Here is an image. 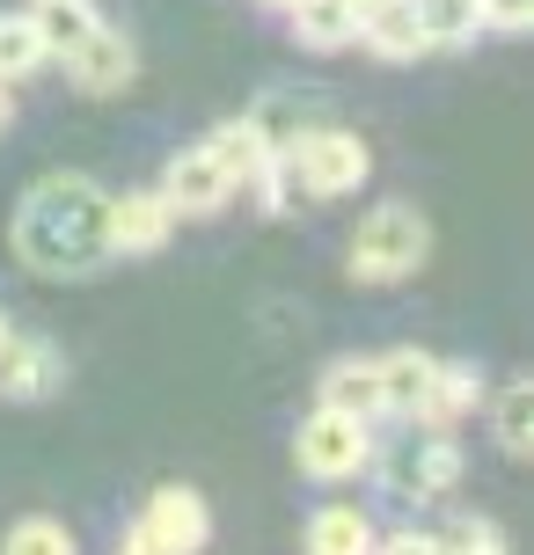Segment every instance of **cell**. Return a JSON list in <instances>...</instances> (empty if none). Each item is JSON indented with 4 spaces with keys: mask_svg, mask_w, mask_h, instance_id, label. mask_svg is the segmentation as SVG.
I'll return each mask as SVG.
<instances>
[{
    "mask_svg": "<svg viewBox=\"0 0 534 555\" xmlns=\"http://www.w3.org/2000/svg\"><path fill=\"white\" fill-rule=\"evenodd\" d=\"M29 23H37V37H44L52 59H59L66 44H81L88 29H96V8H88V0H29Z\"/></svg>",
    "mask_w": 534,
    "mask_h": 555,
    "instance_id": "cell-21",
    "label": "cell"
},
{
    "mask_svg": "<svg viewBox=\"0 0 534 555\" xmlns=\"http://www.w3.org/2000/svg\"><path fill=\"white\" fill-rule=\"evenodd\" d=\"M264 8H293V0H264Z\"/></svg>",
    "mask_w": 534,
    "mask_h": 555,
    "instance_id": "cell-27",
    "label": "cell"
},
{
    "mask_svg": "<svg viewBox=\"0 0 534 555\" xmlns=\"http://www.w3.org/2000/svg\"><path fill=\"white\" fill-rule=\"evenodd\" d=\"M8 125H15V88L0 81V139H8Z\"/></svg>",
    "mask_w": 534,
    "mask_h": 555,
    "instance_id": "cell-25",
    "label": "cell"
},
{
    "mask_svg": "<svg viewBox=\"0 0 534 555\" xmlns=\"http://www.w3.org/2000/svg\"><path fill=\"white\" fill-rule=\"evenodd\" d=\"M373 365H381V410H389V416H410L424 402V388H432V365H440V359H432V351H418V344H403V351H381Z\"/></svg>",
    "mask_w": 534,
    "mask_h": 555,
    "instance_id": "cell-15",
    "label": "cell"
},
{
    "mask_svg": "<svg viewBox=\"0 0 534 555\" xmlns=\"http://www.w3.org/2000/svg\"><path fill=\"white\" fill-rule=\"evenodd\" d=\"M0 555H81V541H74V527H66V519L29 512V519H15V527L0 533Z\"/></svg>",
    "mask_w": 534,
    "mask_h": 555,
    "instance_id": "cell-20",
    "label": "cell"
},
{
    "mask_svg": "<svg viewBox=\"0 0 534 555\" xmlns=\"http://www.w3.org/2000/svg\"><path fill=\"white\" fill-rule=\"evenodd\" d=\"M279 168H285V183H301V197L330 205V197H352L373 176V146L359 132H344V125H293L279 146Z\"/></svg>",
    "mask_w": 534,
    "mask_h": 555,
    "instance_id": "cell-2",
    "label": "cell"
},
{
    "mask_svg": "<svg viewBox=\"0 0 534 555\" xmlns=\"http://www.w3.org/2000/svg\"><path fill=\"white\" fill-rule=\"evenodd\" d=\"M0 336H8V322H0Z\"/></svg>",
    "mask_w": 534,
    "mask_h": 555,
    "instance_id": "cell-28",
    "label": "cell"
},
{
    "mask_svg": "<svg viewBox=\"0 0 534 555\" xmlns=\"http://www.w3.org/2000/svg\"><path fill=\"white\" fill-rule=\"evenodd\" d=\"M424 256H432V220H424L418 205H373L359 227H352V242H344V271L359 278V285H395V278L424 271Z\"/></svg>",
    "mask_w": 534,
    "mask_h": 555,
    "instance_id": "cell-3",
    "label": "cell"
},
{
    "mask_svg": "<svg viewBox=\"0 0 534 555\" xmlns=\"http://www.w3.org/2000/svg\"><path fill=\"white\" fill-rule=\"evenodd\" d=\"M440 541H447V555H512L506 548V527H498V519H461V527L454 533H440Z\"/></svg>",
    "mask_w": 534,
    "mask_h": 555,
    "instance_id": "cell-22",
    "label": "cell"
},
{
    "mask_svg": "<svg viewBox=\"0 0 534 555\" xmlns=\"http://www.w3.org/2000/svg\"><path fill=\"white\" fill-rule=\"evenodd\" d=\"M103 205L111 197L96 191L88 176H37L8 220V249L15 263L37 278H88L111 263V242H103Z\"/></svg>",
    "mask_w": 534,
    "mask_h": 555,
    "instance_id": "cell-1",
    "label": "cell"
},
{
    "mask_svg": "<svg viewBox=\"0 0 534 555\" xmlns=\"http://www.w3.org/2000/svg\"><path fill=\"white\" fill-rule=\"evenodd\" d=\"M315 402L322 410H344V416H359V424H381V365L373 359H338V365H322V380H315Z\"/></svg>",
    "mask_w": 534,
    "mask_h": 555,
    "instance_id": "cell-11",
    "label": "cell"
},
{
    "mask_svg": "<svg viewBox=\"0 0 534 555\" xmlns=\"http://www.w3.org/2000/svg\"><path fill=\"white\" fill-rule=\"evenodd\" d=\"M308 555H373V519L359 504H322L308 519Z\"/></svg>",
    "mask_w": 534,
    "mask_h": 555,
    "instance_id": "cell-16",
    "label": "cell"
},
{
    "mask_svg": "<svg viewBox=\"0 0 534 555\" xmlns=\"http://www.w3.org/2000/svg\"><path fill=\"white\" fill-rule=\"evenodd\" d=\"M213 541V504L191 482H162L132 512V527L117 533V555H198Z\"/></svg>",
    "mask_w": 534,
    "mask_h": 555,
    "instance_id": "cell-4",
    "label": "cell"
},
{
    "mask_svg": "<svg viewBox=\"0 0 534 555\" xmlns=\"http://www.w3.org/2000/svg\"><path fill=\"white\" fill-rule=\"evenodd\" d=\"M285 23H293V37H301L308 52H344V44H359V8H352V0H293Z\"/></svg>",
    "mask_w": 534,
    "mask_h": 555,
    "instance_id": "cell-14",
    "label": "cell"
},
{
    "mask_svg": "<svg viewBox=\"0 0 534 555\" xmlns=\"http://www.w3.org/2000/svg\"><path fill=\"white\" fill-rule=\"evenodd\" d=\"M59 388H66V359H59L52 336H23V330L0 336V395L8 402H44Z\"/></svg>",
    "mask_w": 534,
    "mask_h": 555,
    "instance_id": "cell-9",
    "label": "cell"
},
{
    "mask_svg": "<svg viewBox=\"0 0 534 555\" xmlns=\"http://www.w3.org/2000/svg\"><path fill=\"white\" fill-rule=\"evenodd\" d=\"M293 461H301V475H315V482H352V475L373 468V424L315 402V416L293 431Z\"/></svg>",
    "mask_w": 534,
    "mask_h": 555,
    "instance_id": "cell-5",
    "label": "cell"
},
{
    "mask_svg": "<svg viewBox=\"0 0 534 555\" xmlns=\"http://www.w3.org/2000/svg\"><path fill=\"white\" fill-rule=\"evenodd\" d=\"M476 23L498 29V37H520L534 23V0H476Z\"/></svg>",
    "mask_w": 534,
    "mask_h": 555,
    "instance_id": "cell-23",
    "label": "cell"
},
{
    "mask_svg": "<svg viewBox=\"0 0 534 555\" xmlns=\"http://www.w3.org/2000/svg\"><path fill=\"white\" fill-rule=\"evenodd\" d=\"M410 15H418L424 52H454V44L483 37V23H476V0H410Z\"/></svg>",
    "mask_w": 534,
    "mask_h": 555,
    "instance_id": "cell-19",
    "label": "cell"
},
{
    "mask_svg": "<svg viewBox=\"0 0 534 555\" xmlns=\"http://www.w3.org/2000/svg\"><path fill=\"white\" fill-rule=\"evenodd\" d=\"M483 410H491V439H498V453L527 461V446H534V388L527 380H506Z\"/></svg>",
    "mask_w": 534,
    "mask_h": 555,
    "instance_id": "cell-18",
    "label": "cell"
},
{
    "mask_svg": "<svg viewBox=\"0 0 534 555\" xmlns=\"http://www.w3.org/2000/svg\"><path fill=\"white\" fill-rule=\"evenodd\" d=\"M469 410H483V373L476 365H432V388H424V402L410 416H418V424H432V431H447L454 416H469Z\"/></svg>",
    "mask_w": 534,
    "mask_h": 555,
    "instance_id": "cell-13",
    "label": "cell"
},
{
    "mask_svg": "<svg viewBox=\"0 0 534 555\" xmlns=\"http://www.w3.org/2000/svg\"><path fill=\"white\" fill-rule=\"evenodd\" d=\"M461 468H469V461H461V446H454L447 431H432L418 453H403V461H395L389 490H395V498H410V504H432V498H447L454 482H461Z\"/></svg>",
    "mask_w": 534,
    "mask_h": 555,
    "instance_id": "cell-10",
    "label": "cell"
},
{
    "mask_svg": "<svg viewBox=\"0 0 534 555\" xmlns=\"http://www.w3.org/2000/svg\"><path fill=\"white\" fill-rule=\"evenodd\" d=\"M44 66H52V44L37 37L29 8H23V15H0V81L23 88V81H37Z\"/></svg>",
    "mask_w": 534,
    "mask_h": 555,
    "instance_id": "cell-17",
    "label": "cell"
},
{
    "mask_svg": "<svg viewBox=\"0 0 534 555\" xmlns=\"http://www.w3.org/2000/svg\"><path fill=\"white\" fill-rule=\"evenodd\" d=\"M176 234V212L162 191H125L103 205V242H111V256H154L169 249Z\"/></svg>",
    "mask_w": 534,
    "mask_h": 555,
    "instance_id": "cell-8",
    "label": "cell"
},
{
    "mask_svg": "<svg viewBox=\"0 0 534 555\" xmlns=\"http://www.w3.org/2000/svg\"><path fill=\"white\" fill-rule=\"evenodd\" d=\"M154 191L169 197L176 220H213V212H220V205L242 191V183L227 176V162L213 154V146H183V154L162 168V183H154Z\"/></svg>",
    "mask_w": 534,
    "mask_h": 555,
    "instance_id": "cell-6",
    "label": "cell"
},
{
    "mask_svg": "<svg viewBox=\"0 0 534 555\" xmlns=\"http://www.w3.org/2000/svg\"><path fill=\"white\" fill-rule=\"evenodd\" d=\"M359 44H366L373 59H389V66H410V59H424V37H418L410 0H381V8H366V15H359Z\"/></svg>",
    "mask_w": 534,
    "mask_h": 555,
    "instance_id": "cell-12",
    "label": "cell"
},
{
    "mask_svg": "<svg viewBox=\"0 0 534 555\" xmlns=\"http://www.w3.org/2000/svg\"><path fill=\"white\" fill-rule=\"evenodd\" d=\"M59 66H66V81L81 88V95H117V88H132V74H140V52H132V37L96 23L81 44L59 52Z\"/></svg>",
    "mask_w": 534,
    "mask_h": 555,
    "instance_id": "cell-7",
    "label": "cell"
},
{
    "mask_svg": "<svg viewBox=\"0 0 534 555\" xmlns=\"http://www.w3.org/2000/svg\"><path fill=\"white\" fill-rule=\"evenodd\" d=\"M352 8H359V15H366V8H381V0H352Z\"/></svg>",
    "mask_w": 534,
    "mask_h": 555,
    "instance_id": "cell-26",
    "label": "cell"
},
{
    "mask_svg": "<svg viewBox=\"0 0 534 555\" xmlns=\"http://www.w3.org/2000/svg\"><path fill=\"white\" fill-rule=\"evenodd\" d=\"M373 555H447V541L424 533V527H403V533H389V541H373Z\"/></svg>",
    "mask_w": 534,
    "mask_h": 555,
    "instance_id": "cell-24",
    "label": "cell"
}]
</instances>
